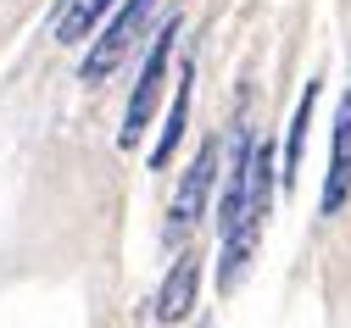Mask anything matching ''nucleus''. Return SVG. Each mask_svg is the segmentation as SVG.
I'll return each mask as SVG.
<instances>
[{"mask_svg": "<svg viewBox=\"0 0 351 328\" xmlns=\"http://www.w3.org/2000/svg\"><path fill=\"white\" fill-rule=\"evenodd\" d=\"M212 162H217V139H206L195 151V162L184 167V184H179V195L167 206V245H184L195 234V223L206 212V190H212Z\"/></svg>", "mask_w": 351, "mask_h": 328, "instance_id": "obj_4", "label": "nucleus"}, {"mask_svg": "<svg viewBox=\"0 0 351 328\" xmlns=\"http://www.w3.org/2000/svg\"><path fill=\"white\" fill-rule=\"evenodd\" d=\"M195 284H201V262L184 251L179 262H173V273L162 278L156 317H162V323H179V317H190V306H195Z\"/></svg>", "mask_w": 351, "mask_h": 328, "instance_id": "obj_6", "label": "nucleus"}, {"mask_svg": "<svg viewBox=\"0 0 351 328\" xmlns=\"http://www.w3.org/2000/svg\"><path fill=\"white\" fill-rule=\"evenodd\" d=\"M173 39H179V17L162 23V34L151 39V56L140 67V84H134V95H128V112H123V128H117V145L123 151H134L151 117H156V101H162V84H167V62H173Z\"/></svg>", "mask_w": 351, "mask_h": 328, "instance_id": "obj_2", "label": "nucleus"}, {"mask_svg": "<svg viewBox=\"0 0 351 328\" xmlns=\"http://www.w3.org/2000/svg\"><path fill=\"white\" fill-rule=\"evenodd\" d=\"M151 12H156V0H123V6L112 12L106 34L90 45V56H84V84H106L112 78V67L128 56V45L140 39V28H145Z\"/></svg>", "mask_w": 351, "mask_h": 328, "instance_id": "obj_3", "label": "nucleus"}, {"mask_svg": "<svg viewBox=\"0 0 351 328\" xmlns=\"http://www.w3.org/2000/svg\"><path fill=\"white\" fill-rule=\"evenodd\" d=\"M184 117H190V67L179 73V95H173V112H167V128H162V139H156V151H151V167H167V156H173V145L184 139Z\"/></svg>", "mask_w": 351, "mask_h": 328, "instance_id": "obj_8", "label": "nucleus"}, {"mask_svg": "<svg viewBox=\"0 0 351 328\" xmlns=\"http://www.w3.org/2000/svg\"><path fill=\"white\" fill-rule=\"evenodd\" d=\"M313 101H318V78L306 84V95L295 101V123H290V145H285V184H295V173H301V145H306V123H313Z\"/></svg>", "mask_w": 351, "mask_h": 328, "instance_id": "obj_9", "label": "nucleus"}, {"mask_svg": "<svg viewBox=\"0 0 351 328\" xmlns=\"http://www.w3.org/2000/svg\"><path fill=\"white\" fill-rule=\"evenodd\" d=\"M123 0H62V12H56V39L62 45H78L84 34H90L106 12H117Z\"/></svg>", "mask_w": 351, "mask_h": 328, "instance_id": "obj_7", "label": "nucleus"}, {"mask_svg": "<svg viewBox=\"0 0 351 328\" xmlns=\"http://www.w3.org/2000/svg\"><path fill=\"white\" fill-rule=\"evenodd\" d=\"M351 195V89L335 112V151H329V178H324V217H335Z\"/></svg>", "mask_w": 351, "mask_h": 328, "instance_id": "obj_5", "label": "nucleus"}, {"mask_svg": "<svg viewBox=\"0 0 351 328\" xmlns=\"http://www.w3.org/2000/svg\"><path fill=\"white\" fill-rule=\"evenodd\" d=\"M274 201V156H268V139H256L251 123H234V173H229V190L223 206H217V228H223V290L240 284V273L251 262V245L262 234V217H268Z\"/></svg>", "mask_w": 351, "mask_h": 328, "instance_id": "obj_1", "label": "nucleus"}]
</instances>
